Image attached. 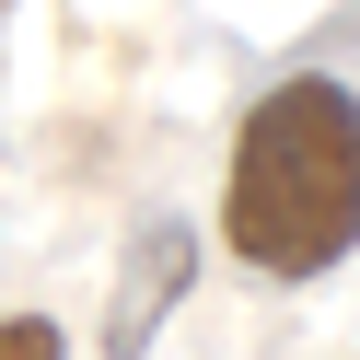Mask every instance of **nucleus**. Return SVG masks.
<instances>
[{"label":"nucleus","instance_id":"1","mask_svg":"<svg viewBox=\"0 0 360 360\" xmlns=\"http://www.w3.org/2000/svg\"><path fill=\"white\" fill-rule=\"evenodd\" d=\"M221 244L256 279H326L360 256V94L337 70H290L244 105L221 163Z\"/></svg>","mask_w":360,"mask_h":360},{"label":"nucleus","instance_id":"2","mask_svg":"<svg viewBox=\"0 0 360 360\" xmlns=\"http://www.w3.org/2000/svg\"><path fill=\"white\" fill-rule=\"evenodd\" d=\"M186 290H198V221H140L117 290H105V360H140Z\"/></svg>","mask_w":360,"mask_h":360},{"label":"nucleus","instance_id":"3","mask_svg":"<svg viewBox=\"0 0 360 360\" xmlns=\"http://www.w3.org/2000/svg\"><path fill=\"white\" fill-rule=\"evenodd\" d=\"M0 360H70V337L47 314H0Z\"/></svg>","mask_w":360,"mask_h":360}]
</instances>
